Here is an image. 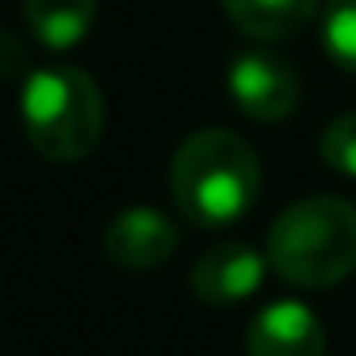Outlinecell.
<instances>
[{
    "label": "cell",
    "instance_id": "cell-1",
    "mask_svg": "<svg viewBox=\"0 0 356 356\" xmlns=\"http://www.w3.org/2000/svg\"><path fill=\"white\" fill-rule=\"evenodd\" d=\"M169 188L177 211L200 230H226L253 211L261 195V161L241 134L207 127L172 154Z\"/></svg>",
    "mask_w": 356,
    "mask_h": 356
},
{
    "label": "cell",
    "instance_id": "cell-2",
    "mask_svg": "<svg viewBox=\"0 0 356 356\" xmlns=\"http://www.w3.org/2000/svg\"><path fill=\"white\" fill-rule=\"evenodd\" d=\"M268 268L284 284L333 287L356 268V207L341 195H307L280 211L268 230Z\"/></svg>",
    "mask_w": 356,
    "mask_h": 356
},
{
    "label": "cell",
    "instance_id": "cell-3",
    "mask_svg": "<svg viewBox=\"0 0 356 356\" xmlns=\"http://www.w3.org/2000/svg\"><path fill=\"white\" fill-rule=\"evenodd\" d=\"M19 123L31 149L47 161H85L104 134V96L77 65H47L27 73Z\"/></svg>",
    "mask_w": 356,
    "mask_h": 356
},
{
    "label": "cell",
    "instance_id": "cell-4",
    "mask_svg": "<svg viewBox=\"0 0 356 356\" xmlns=\"http://www.w3.org/2000/svg\"><path fill=\"white\" fill-rule=\"evenodd\" d=\"M230 100L241 108V115L253 123H284L299 108V77L295 70L276 54L249 50L230 62L226 73Z\"/></svg>",
    "mask_w": 356,
    "mask_h": 356
},
{
    "label": "cell",
    "instance_id": "cell-5",
    "mask_svg": "<svg viewBox=\"0 0 356 356\" xmlns=\"http://www.w3.org/2000/svg\"><path fill=\"white\" fill-rule=\"evenodd\" d=\"M180 230L157 207H127L104 230V253L123 272H154L177 253Z\"/></svg>",
    "mask_w": 356,
    "mask_h": 356
},
{
    "label": "cell",
    "instance_id": "cell-6",
    "mask_svg": "<svg viewBox=\"0 0 356 356\" xmlns=\"http://www.w3.org/2000/svg\"><path fill=\"white\" fill-rule=\"evenodd\" d=\"M268 257L249 241H218L192 264V291L207 307H234L261 291Z\"/></svg>",
    "mask_w": 356,
    "mask_h": 356
},
{
    "label": "cell",
    "instance_id": "cell-7",
    "mask_svg": "<svg viewBox=\"0 0 356 356\" xmlns=\"http://www.w3.org/2000/svg\"><path fill=\"white\" fill-rule=\"evenodd\" d=\"M249 356H325V330L307 302L280 299L253 318L245 333Z\"/></svg>",
    "mask_w": 356,
    "mask_h": 356
},
{
    "label": "cell",
    "instance_id": "cell-8",
    "mask_svg": "<svg viewBox=\"0 0 356 356\" xmlns=\"http://www.w3.org/2000/svg\"><path fill=\"white\" fill-rule=\"evenodd\" d=\"M218 4L241 31L264 42L299 35L322 8V0H218Z\"/></svg>",
    "mask_w": 356,
    "mask_h": 356
},
{
    "label": "cell",
    "instance_id": "cell-9",
    "mask_svg": "<svg viewBox=\"0 0 356 356\" xmlns=\"http://www.w3.org/2000/svg\"><path fill=\"white\" fill-rule=\"evenodd\" d=\"M24 16L31 35L50 50H70L88 39L96 24V0H27Z\"/></svg>",
    "mask_w": 356,
    "mask_h": 356
},
{
    "label": "cell",
    "instance_id": "cell-10",
    "mask_svg": "<svg viewBox=\"0 0 356 356\" xmlns=\"http://www.w3.org/2000/svg\"><path fill=\"white\" fill-rule=\"evenodd\" d=\"M322 50L345 73H356V0H325Z\"/></svg>",
    "mask_w": 356,
    "mask_h": 356
},
{
    "label": "cell",
    "instance_id": "cell-11",
    "mask_svg": "<svg viewBox=\"0 0 356 356\" xmlns=\"http://www.w3.org/2000/svg\"><path fill=\"white\" fill-rule=\"evenodd\" d=\"M318 154H322V161L337 177L356 180V111H345V115H337L325 127L322 142H318Z\"/></svg>",
    "mask_w": 356,
    "mask_h": 356
},
{
    "label": "cell",
    "instance_id": "cell-12",
    "mask_svg": "<svg viewBox=\"0 0 356 356\" xmlns=\"http://www.w3.org/2000/svg\"><path fill=\"white\" fill-rule=\"evenodd\" d=\"M27 70V50L12 31H0V81L19 77Z\"/></svg>",
    "mask_w": 356,
    "mask_h": 356
}]
</instances>
